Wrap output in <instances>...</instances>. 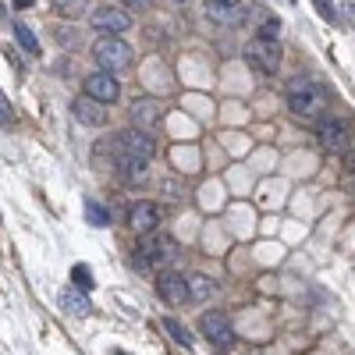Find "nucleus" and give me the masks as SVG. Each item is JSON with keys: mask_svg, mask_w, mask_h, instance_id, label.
Listing matches in <instances>:
<instances>
[{"mask_svg": "<svg viewBox=\"0 0 355 355\" xmlns=\"http://www.w3.org/2000/svg\"><path fill=\"white\" fill-rule=\"evenodd\" d=\"M199 330L206 334V341L217 345V348H231L235 345V327H231V320H227V312H220V309L203 312Z\"/></svg>", "mask_w": 355, "mask_h": 355, "instance_id": "nucleus-4", "label": "nucleus"}, {"mask_svg": "<svg viewBox=\"0 0 355 355\" xmlns=\"http://www.w3.org/2000/svg\"><path fill=\"white\" fill-rule=\"evenodd\" d=\"M128 224H132V231L135 235H153L157 227H160V206L157 203H150V199H142V203H135L132 210H128Z\"/></svg>", "mask_w": 355, "mask_h": 355, "instance_id": "nucleus-9", "label": "nucleus"}, {"mask_svg": "<svg viewBox=\"0 0 355 355\" xmlns=\"http://www.w3.org/2000/svg\"><path fill=\"white\" fill-rule=\"evenodd\" d=\"M242 0H206V14L217 22H242Z\"/></svg>", "mask_w": 355, "mask_h": 355, "instance_id": "nucleus-14", "label": "nucleus"}, {"mask_svg": "<svg viewBox=\"0 0 355 355\" xmlns=\"http://www.w3.org/2000/svg\"><path fill=\"white\" fill-rule=\"evenodd\" d=\"M93 60L100 65V71H121L132 65V47L124 43L121 36H100L93 43Z\"/></svg>", "mask_w": 355, "mask_h": 355, "instance_id": "nucleus-1", "label": "nucleus"}, {"mask_svg": "<svg viewBox=\"0 0 355 355\" xmlns=\"http://www.w3.org/2000/svg\"><path fill=\"white\" fill-rule=\"evenodd\" d=\"M132 25V14L124 8H96L93 11V29H100L103 36H121Z\"/></svg>", "mask_w": 355, "mask_h": 355, "instance_id": "nucleus-10", "label": "nucleus"}, {"mask_svg": "<svg viewBox=\"0 0 355 355\" xmlns=\"http://www.w3.org/2000/svg\"><path fill=\"white\" fill-rule=\"evenodd\" d=\"M0 124H14V111H11V103H8L4 93H0Z\"/></svg>", "mask_w": 355, "mask_h": 355, "instance_id": "nucleus-26", "label": "nucleus"}, {"mask_svg": "<svg viewBox=\"0 0 355 355\" xmlns=\"http://www.w3.org/2000/svg\"><path fill=\"white\" fill-rule=\"evenodd\" d=\"M277 36H281V22L277 18H263L260 29H256V39H263V43H277Z\"/></svg>", "mask_w": 355, "mask_h": 355, "instance_id": "nucleus-22", "label": "nucleus"}, {"mask_svg": "<svg viewBox=\"0 0 355 355\" xmlns=\"http://www.w3.org/2000/svg\"><path fill=\"white\" fill-rule=\"evenodd\" d=\"M312 4H317V11L327 18V22H338V8H334L330 0H312Z\"/></svg>", "mask_w": 355, "mask_h": 355, "instance_id": "nucleus-25", "label": "nucleus"}, {"mask_svg": "<svg viewBox=\"0 0 355 355\" xmlns=\"http://www.w3.org/2000/svg\"><path fill=\"white\" fill-rule=\"evenodd\" d=\"M50 8H54L57 14H65V18H71V14H78V8H82V0H50Z\"/></svg>", "mask_w": 355, "mask_h": 355, "instance_id": "nucleus-24", "label": "nucleus"}, {"mask_svg": "<svg viewBox=\"0 0 355 355\" xmlns=\"http://www.w3.org/2000/svg\"><path fill=\"white\" fill-rule=\"evenodd\" d=\"M121 4H124V11H146L153 0H121Z\"/></svg>", "mask_w": 355, "mask_h": 355, "instance_id": "nucleus-27", "label": "nucleus"}, {"mask_svg": "<svg viewBox=\"0 0 355 355\" xmlns=\"http://www.w3.org/2000/svg\"><path fill=\"white\" fill-rule=\"evenodd\" d=\"M32 4H36V0H14V8H18V11H25V8H32Z\"/></svg>", "mask_w": 355, "mask_h": 355, "instance_id": "nucleus-30", "label": "nucleus"}, {"mask_svg": "<svg viewBox=\"0 0 355 355\" xmlns=\"http://www.w3.org/2000/svg\"><path fill=\"white\" fill-rule=\"evenodd\" d=\"M146 171H150V160H142V157H124V160L117 163V174H121V181H124V185L142 181V178H146Z\"/></svg>", "mask_w": 355, "mask_h": 355, "instance_id": "nucleus-15", "label": "nucleus"}, {"mask_svg": "<svg viewBox=\"0 0 355 355\" xmlns=\"http://www.w3.org/2000/svg\"><path fill=\"white\" fill-rule=\"evenodd\" d=\"M288 107H291V114L295 117H302V121H320V96H317V86H312V78H295L288 86Z\"/></svg>", "mask_w": 355, "mask_h": 355, "instance_id": "nucleus-2", "label": "nucleus"}, {"mask_svg": "<svg viewBox=\"0 0 355 355\" xmlns=\"http://www.w3.org/2000/svg\"><path fill=\"white\" fill-rule=\"evenodd\" d=\"M14 39L22 43L25 54H39V43H36V36H32V29L25 22H14Z\"/></svg>", "mask_w": 355, "mask_h": 355, "instance_id": "nucleus-20", "label": "nucleus"}, {"mask_svg": "<svg viewBox=\"0 0 355 355\" xmlns=\"http://www.w3.org/2000/svg\"><path fill=\"white\" fill-rule=\"evenodd\" d=\"M157 291L167 306H185L189 302V277L174 274V270H160L157 274Z\"/></svg>", "mask_w": 355, "mask_h": 355, "instance_id": "nucleus-6", "label": "nucleus"}, {"mask_svg": "<svg viewBox=\"0 0 355 355\" xmlns=\"http://www.w3.org/2000/svg\"><path fill=\"white\" fill-rule=\"evenodd\" d=\"M217 295V281L206 274H189V299L192 302H210Z\"/></svg>", "mask_w": 355, "mask_h": 355, "instance_id": "nucleus-16", "label": "nucleus"}, {"mask_svg": "<svg viewBox=\"0 0 355 355\" xmlns=\"http://www.w3.org/2000/svg\"><path fill=\"white\" fill-rule=\"evenodd\" d=\"M60 306H65L68 312H75V317H86V312H89V295H86V291H78V288H68L65 295H60Z\"/></svg>", "mask_w": 355, "mask_h": 355, "instance_id": "nucleus-17", "label": "nucleus"}, {"mask_svg": "<svg viewBox=\"0 0 355 355\" xmlns=\"http://www.w3.org/2000/svg\"><path fill=\"white\" fill-rule=\"evenodd\" d=\"M245 60H249L256 71L274 75V71L281 68V47H277V43H263V39H253L249 50H245Z\"/></svg>", "mask_w": 355, "mask_h": 355, "instance_id": "nucleus-8", "label": "nucleus"}, {"mask_svg": "<svg viewBox=\"0 0 355 355\" xmlns=\"http://www.w3.org/2000/svg\"><path fill=\"white\" fill-rule=\"evenodd\" d=\"M163 330L171 334V341H174V345H181V348H192V345H196V338L189 334V327L178 323L174 317H163Z\"/></svg>", "mask_w": 355, "mask_h": 355, "instance_id": "nucleus-18", "label": "nucleus"}, {"mask_svg": "<svg viewBox=\"0 0 355 355\" xmlns=\"http://www.w3.org/2000/svg\"><path fill=\"white\" fill-rule=\"evenodd\" d=\"M338 18H345L348 25H355V4H341V8H338Z\"/></svg>", "mask_w": 355, "mask_h": 355, "instance_id": "nucleus-28", "label": "nucleus"}, {"mask_svg": "<svg viewBox=\"0 0 355 355\" xmlns=\"http://www.w3.org/2000/svg\"><path fill=\"white\" fill-rule=\"evenodd\" d=\"M117 355H124V352H117Z\"/></svg>", "mask_w": 355, "mask_h": 355, "instance_id": "nucleus-32", "label": "nucleus"}, {"mask_svg": "<svg viewBox=\"0 0 355 355\" xmlns=\"http://www.w3.org/2000/svg\"><path fill=\"white\" fill-rule=\"evenodd\" d=\"M174 4H189V0H174Z\"/></svg>", "mask_w": 355, "mask_h": 355, "instance_id": "nucleus-31", "label": "nucleus"}, {"mask_svg": "<svg viewBox=\"0 0 355 355\" xmlns=\"http://www.w3.org/2000/svg\"><path fill=\"white\" fill-rule=\"evenodd\" d=\"M160 117H163V111H160L157 100H135L132 103V121H135L139 132H153L160 124Z\"/></svg>", "mask_w": 355, "mask_h": 355, "instance_id": "nucleus-12", "label": "nucleus"}, {"mask_svg": "<svg viewBox=\"0 0 355 355\" xmlns=\"http://www.w3.org/2000/svg\"><path fill=\"white\" fill-rule=\"evenodd\" d=\"M121 139H124V157H142V160H153V153H157L153 135H146V132H121Z\"/></svg>", "mask_w": 355, "mask_h": 355, "instance_id": "nucleus-13", "label": "nucleus"}, {"mask_svg": "<svg viewBox=\"0 0 355 355\" xmlns=\"http://www.w3.org/2000/svg\"><path fill=\"white\" fill-rule=\"evenodd\" d=\"M82 86H86V96L103 103V107H111V103L121 96V86H117V78L111 71H93V75H86Z\"/></svg>", "mask_w": 355, "mask_h": 355, "instance_id": "nucleus-7", "label": "nucleus"}, {"mask_svg": "<svg viewBox=\"0 0 355 355\" xmlns=\"http://www.w3.org/2000/svg\"><path fill=\"white\" fill-rule=\"evenodd\" d=\"M345 171H348V174H355V150H352V153H345Z\"/></svg>", "mask_w": 355, "mask_h": 355, "instance_id": "nucleus-29", "label": "nucleus"}, {"mask_svg": "<svg viewBox=\"0 0 355 355\" xmlns=\"http://www.w3.org/2000/svg\"><path fill=\"white\" fill-rule=\"evenodd\" d=\"M86 217H89L93 227H107L111 224V210L100 199H86Z\"/></svg>", "mask_w": 355, "mask_h": 355, "instance_id": "nucleus-19", "label": "nucleus"}, {"mask_svg": "<svg viewBox=\"0 0 355 355\" xmlns=\"http://www.w3.org/2000/svg\"><path fill=\"white\" fill-rule=\"evenodd\" d=\"M71 114H75L78 124H89V128H103V124H107V107L96 103V100H89V96L75 100L71 103Z\"/></svg>", "mask_w": 355, "mask_h": 355, "instance_id": "nucleus-11", "label": "nucleus"}, {"mask_svg": "<svg viewBox=\"0 0 355 355\" xmlns=\"http://www.w3.org/2000/svg\"><path fill=\"white\" fill-rule=\"evenodd\" d=\"M167 260H174V242H171V238L146 235V238H142V245L135 249V266H139V270H146V274H150V270H157V274H160Z\"/></svg>", "mask_w": 355, "mask_h": 355, "instance_id": "nucleus-3", "label": "nucleus"}, {"mask_svg": "<svg viewBox=\"0 0 355 355\" xmlns=\"http://www.w3.org/2000/svg\"><path fill=\"white\" fill-rule=\"evenodd\" d=\"M317 139L327 153H348V124L341 117H320L317 121Z\"/></svg>", "mask_w": 355, "mask_h": 355, "instance_id": "nucleus-5", "label": "nucleus"}, {"mask_svg": "<svg viewBox=\"0 0 355 355\" xmlns=\"http://www.w3.org/2000/svg\"><path fill=\"white\" fill-rule=\"evenodd\" d=\"M71 281H75V288L89 291V288H93V270H89L86 263H75V266H71Z\"/></svg>", "mask_w": 355, "mask_h": 355, "instance_id": "nucleus-23", "label": "nucleus"}, {"mask_svg": "<svg viewBox=\"0 0 355 355\" xmlns=\"http://www.w3.org/2000/svg\"><path fill=\"white\" fill-rule=\"evenodd\" d=\"M54 39L60 43V50H78V29H71V25H57Z\"/></svg>", "mask_w": 355, "mask_h": 355, "instance_id": "nucleus-21", "label": "nucleus"}]
</instances>
